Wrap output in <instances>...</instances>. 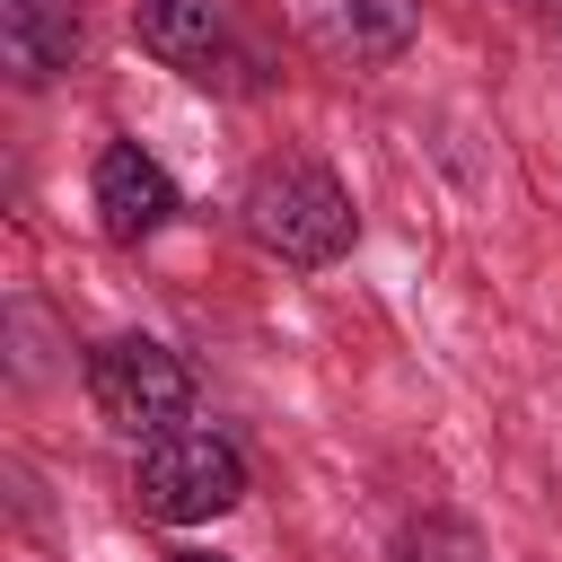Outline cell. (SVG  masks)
Returning a JSON list of instances; mask_svg holds the SVG:
<instances>
[{"mask_svg": "<svg viewBox=\"0 0 562 562\" xmlns=\"http://www.w3.org/2000/svg\"><path fill=\"white\" fill-rule=\"evenodd\" d=\"M351 193L334 184V167H316V158H263L255 167V184H246V237L263 246V255H281V263H334V255H351Z\"/></svg>", "mask_w": 562, "mask_h": 562, "instance_id": "obj_1", "label": "cell"}, {"mask_svg": "<svg viewBox=\"0 0 562 562\" xmlns=\"http://www.w3.org/2000/svg\"><path fill=\"white\" fill-rule=\"evenodd\" d=\"M132 501H140L149 518H167V527L228 518V509L246 501V457H237L220 430L176 422V430L140 439V457H132Z\"/></svg>", "mask_w": 562, "mask_h": 562, "instance_id": "obj_2", "label": "cell"}, {"mask_svg": "<svg viewBox=\"0 0 562 562\" xmlns=\"http://www.w3.org/2000/svg\"><path fill=\"white\" fill-rule=\"evenodd\" d=\"M88 395H97V413H105L114 430H132V439H158V430L193 422V369H184L167 342H149V334L97 342V351H88Z\"/></svg>", "mask_w": 562, "mask_h": 562, "instance_id": "obj_3", "label": "cell"}, {"mask_svg": "<svg viewBox=\"0 0 562 562\" xmlns=\"http://www.w3.org/2000/svg\"><path fill=\"white\" fill-rule=\"evenodd\" d=\"M132 35H140V53H158L193 88H255V70H263L255 44L237 35V9L228 0H140L132 9Z\"/></svg>", "mask_w": 562, "mask_h": 562, "instance_id": "obj_4", "label": "cell"}, {"mask_svg": "<svg viewBox=\"0 0 562 562\" xmlns=\"http://www.w3.org/2000/svg\"><path fill=\"white\" fill-rule=\"evenodd\" d=\"M88 193H97V228H105L114 246H140V237H158V228L176 220V176H167L140 140H105Z\"/></svg>", "mask_w": 562, "mask_h": 562, "instance_id": "obj_5", "label": "cell"}, {"mask_svg": "<svg viewBox=\"0 0 562 562\" xmlns=\"http://www.w3.org/2000/svg\"><path fill=\"white\" fill-rule=\"evenodd\" d=\"M0 61L18 88H44L79 61V9L70 0H0Z\"/></svg>", "mask_w": 562, "mask_h": 562, "instance_id": "obj_6", "label": "cell"}, {"mask_svg": "<svg viewBox=\"0 0 562 562\" xmlns=\"http://www.w3.org/2000/svg\"><path fill=\"white\" fill-rule=\"evenodd\" d=\"M307 35H316V53L369 70L413 44V0H307Z\"/></svg>", "mask_w": 562, "mask_h": 562, "instance_id": "obj_7", "label": "cell"}, {"mask_svg": "<svg viewBox=\"0 0 562 562\" xmlns=\"http://www.w3.org/2000/svg\"><path fill=\"white\" fill-rule=\"evenodd\" d=\"M395 562H492V544L474 536V518H457V509H422V518L395 536Z\"/></svg>", "mask_w": 562, "mask_h": 562, "instance_id": "obj_8", "label": "cell"}, {"mask_svg": "<svg viewBox=\"0 0 562 562\" xmlns=\"http://www.w3.org/2000/svg\"><path fill=\"white\" fill-rule=\"evenodd\" d=\"M176 562H220V553H176Z\"/></svg>", "mask_w": 562, "mask_h": 562, "instance_id": "obj_9", "label": "cell"}]
</instances>
